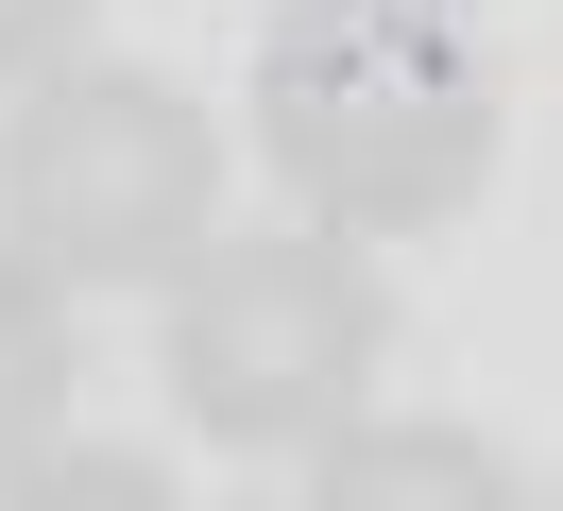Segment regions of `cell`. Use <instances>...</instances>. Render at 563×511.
Listing matches in <instances>:
<instances>
[{
  "label": "cell",
  "instance_id": "5",
  "mask_svg": "<svg viewBox=\"0 0 563 511\" xmlns=\"http://www.w3.org/2000/svg\"><path fill=\"white\" fill-rule=\"evenodd\" d=\"M69 443V290L0 238V477Z\"/></svg>",
  "mask_w": 563,
  "mask_h": 511
},
{
  "label": "cell",
  "instance_id": "2",
  "mask_svg": "<svg viewBox=\"0 0 563 511\" xmlns=\"http://www.w3.org/2000/svg\"><path fill=\"white\" fill-rule=\"evenodd\" d=\"M376 358H393V290H376V238L342 222H256L172 273V409L240 460L342 443L376 409Z\"/></svg>",
  "mask_w": 563,
  "mask_h": 511
},
{
  "label": "cell",
  "instance_id": "4",
  "mask_svg": "<svg viewBox=\"0 0 563 511\" xmlns=\"http://www.w3.org/2000/svg\"><path fill=\"white\" fill-rule=\"evenodd\" d=\"M308 511H529V495L478 426H376L358 409L342 443H308Z\"/></svg>",
  "mask_w": 563,
  "mask_h": 511
},
{
  "label": "cell",
  "instance_id": "7",
  "mask_svg": "<svg viewBox=\"0 0 563 511\" xmlns=\"http://www.w3.org/2000/svg\"><path fill=\"white\" fill-rule=\"evenodd\" d=\"M86 18H103V0H0V86H52V68L86 52Z\"/></svg>",
  "mask_w": 563,
  "mask_h": 511
},
{
  "label": "cell",
  "instance_id": "6",
  "mask_svg": "<svg viewBox=\"0 0 563 511\" xmlns=\"http://www.w3.org/2000/svg\"><path fill=\"white\" fill-rule=\"evenodd\" d=\"M0 511H188V495L137 460V443H52V460L0 477Z\"/></svg>",
  "mask_w": 563,
  "mask_h": 511
},
{
  "label": "cell",
  "instance_id": "1",
  "mask_svg": "<svg viewBox=\"0 0 563 511\" xmlns=\"http://www.w3.org/2000/svg\"><path fill=\"white\" fill-rule=\"evenodd\" d=\"M256 154L308 222L342 238H427L495 188V68L444 0H274L256 18V86H240Z\"/></svg>",
  "mask_w": 563,
  "mask_h": 511
},
{
  "label": "cell",
  "instance_id": "3",
  "mask_svg": "<svg viewBox=\"0 0 563 511\" xmlns=\"http://www.w3.org/2000/svg\"><path fill=\"white\" fill-rule=\"evenodd\" d=\"M0 238L52 290H154L222 238V120L154 68H52L0 120Z\"/></svg>",
  "mask_w": 563,
  "mask_h": 511
},
{
  "label": "cell",
  "instance_id": "8",
  "mask_svg": "<svg viewBox=\"0 0 563 511\" xmlns=\"http://www.w3.org/2000/svg\"><path fill=\"white\" fill-rule=\"evenodd\" d=\"M444 18H461V0H444Z\"/></svg>",
  "mask_w": 563,
  "mask_h": 511
}]
</instances>
